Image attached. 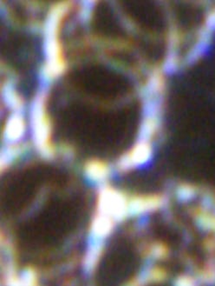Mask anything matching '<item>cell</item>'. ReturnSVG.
<instances>
[{"label": "cell", "instance_id": "6da1fadb", "mask_svg": "<svg viewBox=\"0 0 215 286\" xmlns=\"http://www.w3.org/2000/svg\"><path fill=\"white\" fill-rule=\"evenodd\" d=\"M112 229V222L107 216L99 217L96 218L94 223V231L98 236H106L110 233Z\"/></svg>", "mask_w": 215, "mask_h": 286}, {"label": "cell", "instance_id": "7a4b0ae2", "mask_svg": "<svg viewBox=\"0 0 215 286\" xmlns=\"http://www.w3.org/2000/svg\"><path fill=\"white\" fill-rule=\"evenodd\" d=\"M88 173H89V177H92L93 179L100 180V179H102L105 177L106 168H105L103 165L93 164V165L89 166Z\"/></svg>", "mask_w": 215, "mask_h": 286}, {"label": "cell", "instance_id": "3957f363", "mask_svg": "<svg viewBox=\"0 0 215 286\" xmlns=\"http://www.w3.org/2000/svg\"><path fill=\"white\" fill-rule=\"evenodd\" d=\"M195 194H196V192L194 187L186 185V184L179 187L178 190H177V195L182 200L192 199L195 196Z\"/></svg>", "mask_w": 215, "mask_h": 286}, {"label": "cell", "instance_id": "277c9868", "mask_svg": "<svg viewBox=\"0 0 215 286\" xmlns=\"http://www.w3.org/2000/svg\"><path fill=\"white\" fill-rule=\"evenodd\" d=\"M205 29L210 32L215 31V9L212 10L211 13H209L206 20V25Z\"/></svg>", "mask_w": 215, "mask_h": 286}, {"label": "cell", "instance_id": "5b68a950", "mask_svg": "<svg viewBox=\"0 0 215 286\" xmlns=\"http://www.w3.org/2000/svg\"><path fill=\"white\" fill-rule=\"evenodd\" d=\"M194 281L187 277H180L177 282H176V286H194Z\"/></svg>", "mask_w": 215, "mask_h": 286}]
</instances>
